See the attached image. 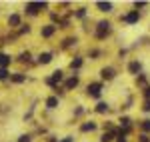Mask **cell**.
<instances>
[{"label":"cell","instance_id":"obj_1","mask_svg":"<svg viewBox=\"0 0 150 142\" xmlns=\"http://www.w3.org/2000/svg\"><path fill=\"white\" fill-rule=\"evenodd\" d=\"M42 8H46V2H28L26 4V10L30 12V14H36L38 10H42Z\"/></svg>","mask_w":150,"mask_h":142},{"label":"cell","instance_id":"obj_2","mask_svg":"<svg viewBox=\"0 0 150 142\" xmlns=\"http://www.w3.org/2000/svg\"><path fill=\"white\" fill-rule=\"evenodd\" d=\"M100 90H102V84H100V82L88 84V94L94 96V98H98V96H100Z\"/></svg>","mask_w":150,"mask_h":142},{"label":"cell","instance_id":"obj_3","mask_svg":"<svg viewBox=\"0 0 150 142\" xmlns=\"http://www.w3.org/2000/svg\"><path fill=\"white\" fill-rule=\"evenodd\" d=\"M108 26H110L108 22H100L98 24V30H96V36H98V38H104V36L108 34V30H110Z\"/></svg>","mask_w":150,"mask_h":142},{"label":"cell","instance_id":"obj_4","mask_svg":"<svg viewBox=\"0 0 150 142\" xmlns=\"http://www.w3.org/2000/svg\"><path fill=\"white\" fill-rule=\"evenodd\" d=\"M62 80V70H56V72H52V76L50 78H46V82L48 84H56Z\"/></svg>","mask_w":150,"mask_h":142},{"label":"cell","instance_id":"obj_5","mask_svg":"<svg viewBox=\"0 0 150 142\" xmlns=\"http://www.w3.org/2000/svg\"><path fill=\"white\" fill-rule=\"evenodd\" d=\"M100 74H102L104 80H112V78H114V70H112V68H102Z\"/></svg>","mask_w":150,"mask_h":142},{"label":"cell","instance_id":"obj_6","mask_svg":"<svg viewBox=\"0 0 150 142\" xmlns=\"http://www.w3.org/2000/svg\"><path fill=\"white\" fill-rule=\"evenodd\" d=\"M124 20H126L128 24L138 22V12H130V14H126V16H124Z\"/></svg>","mask_w":150,"mask_h":142},{"label":"cell","instance_id":"obj_7","mask_svg":"<svg viewBox=\"0 0 150 142\" xmlns=\"http://www.w3.org/2000/svg\"><path fill=\"white\" fill-rule=\"evenodd\" d=\"M54 30H56V26H52V24H50V26H44V28H42V36L48 38V36L54 34Z\"/></svg>","mask_w":150,"mask_h":142},{"label":"cell","instance_id":"obj_8","mask_svg":"<svg viewBox=\"0 0 150 142\" xmlns=\"http://www.w3.org/2000/svg\"><path fill=\"white\" fill-rule=\"evenodd\" d=\"M50 60H52V54H48V52H44V54L38 56V62H40V64H48Z\"/></svg>","mask_w":150,"mask_h":142},{"label":"cell","instance_id":"obj_9","mask_svg":"<svg viewBox=\"0 0 150 142\" xmlns=\"http://www.w3.org/2000/svg\"><path fill=\"white\" fill-rule=\"evenodd\" d=\"M140 68H142V64H140V62H130V66H128V70L132 72V74L140 72Z\"/></svg>","mask_w":150,"mask_h":142},{"label":"cell","instance_id":"obj_10","mask_svg":"<svg viewBox=\"0 0 150 142\" xmlns=\"http://www.w3.org/2000/svg\"><path fill=\"white\" fill-rule=\"evenodd\" d=\"M8 24H10V26H18V24H20V16H18V14H12L10 18H8Z\"/></svg>","mask_w":150,"mask_h":142},{"label":"cell","instance_id":"obj_11","mask_svg":"<svg viewBox=\"0 0 150 142\" xmlns=\"http://www.w3.org/2000/svg\"><path fill=\"white\" fill-rule=\"evenodd\" d=\"M76 84H78V76H72V78H68V80H66V88H74V86H76Z\"/></svg>","mask_w":150,"mask_h":142},{"label":"cell","instance_id":"obj_12","mask_svg":"<svg viewBox=\"0 0 150 142\" xmlns=\"http://www.w3.org/2000/svg\"><path fill=\"white\" fill-rule=\"evenodd\" d=\"M10 64V56H6V54H0V66L2 68H6Z\"/></svg>","mask_w":150,"mask_h":142},{"label":"cell","instance_id":"obj_13","mask_svg":"<svg viewBox=\"0 0 150 142\" xmlns=\"http://www.w3.org/2000/svg\"><path fill=\"white\" fill-rule=\"evenodd\" d=\"M96 6H98V8H100L102 12H108L110 8H112V4H110V2H98Z\"/></svg>","mask_w":150,"mask_h":142},{"label":"cell","instance_id":"obj_14","mask_svg":"<svg viewBox=\"0 0 150 142\" xmlns=\"http://www.w3.org/2000/svg\"><path fill=\"white\" fill-rule=\"evenodd\" d=\"M56 104H58V98H56V96H50V98L46 100V106L48 108H56Z\"/></svg>","mask_w":150,"mask_h":142},{"label":"cell","instance_id":"obj_15","mask_svg":"<svg viewBox=\"0 0 150 142\" xmlns=\"http://www.w3.org/2000/svg\"><path fill=\"white\" fill-rule=\"evenodd\" d=\"M96 128V124L94 122H88V124H82V132H92Z\"/></svg>","mask_w":150,"mask_h":142},{"label":"cell","instance_id":"obj_16","mask_svg":"<svg viewBox=\"0 0 150 142\" xmlns=\"http://www.w3.org/2000/svg\"><path fill=\"white\" fill-rule=\"evenodd\" d=\"M106 110H108V104H106V102H98V104H96V112L102 114V112H106Z\"/></svg>","mask_w":150,"mask_h":142},{"label":"cell","instance_id":"obj_17","mask_svg":"<svg viewBox=\"0 0 150 142\" xmlns=\"http://www.w3.org/2000/svg\"><path fill=\"white\" fill-rule=\"evenodd\" d=\"M100 142H112V132H106V134H102Z\"/></svg>","mask_w":150,"mask_h":142},{"label":"cell","instance_id":"obj_18","mask_svg":"<svg viewBox=\"0 0 150 142\" xmlns=\"http://www.w3.org/2000/svg\"><path fill=\"white\" fill-rule=\"evenodd\" d=\"M12 80H14V82H24V80H26V76H24V74H14V76H12Z\"/></svg>","mask_w":150,"mask_h":142},{"label":"cell","instance_id":"obj_19","mask_svg":"<svg viewBox=\"0 0 150 142\" xmlns=\"http://www.w3.org/2000/svg\"><path fill=\"white\" fill-rule=\"evenodd\" d=\"M70 66H72V68H80V66H82V58L72 60V62H70Z\"/></svg>","mask_w":150,"mask_h":142},{"label":"cell","instance_id":"obj_20","mask_svg":"<svg viewBox=\"0 0 150 142\" xmlns=\"http://www.w3.org/2000/svg\"><path fill=\"white\" fill-rule=\"evenodd\" d=\"M8 78V72H6V68H0V80H6Z\"/></svg>","mask_w":150,"mask_h":142},{"label":"cell","instance_id":"obj_21","mask_svg":"<svg viewBox=\"0 0 150 142\" xmlns=\"http://www.w3.org/2000/svg\"><path fill=\"white\" fill-rule=\"evenodd\" d=\"M142 128L146 132H150V120H144V122H142Z\"/></svg>","mask_w":150,"mask_h":142},{"label":"cell","instance_id":"obj_22","mask_svg":"<svg viewBox=\"0 0 150 142\" xmlns=\"http://www.w3.org/2000/svg\"><path fill=\"white\" fill-rule=\"evenodd\" d=\"M18 142H30V136L24 134V136H20V140H18Z\"/></svg>","mask_w":150,"mask_h":142},{"label":"cell","instance_id":"obj_23","mask_svg":"<svg viewBox=\"0 0 150 142\" xmlns=\"http://www.w3.org/2000/svg\"><path fill=\"white\" fill-rule=\"evenodd\" d=\"M76 14H78V16H80V18H82V16H84V14H86V10H84V8H80V10L76 12Z\"/></svg>","mask_w":150,"mask_h":142},{"label":"cell","instance_id":"obj_24","mask_svg":"<svg viewBox=\"0 0 150 142\" xmlns=\"http://www.w3.org/2000/svg\"><path fill=\"white\" fill-rule=\"evenodd\" d=\"M144 110H146V112H150V100H146V104H144Z\"/></svg>","mask_w":150,"mask_h":142},{"label":"cell","instance_id":"obj_25","mask_svg":"<svg viewBox=\"0 0 150 142\" xmlns=\"http://www.w3.org/2000/svg\"><path fill=\"white\" fill-rule=\"evenodd\" d=\"M144 96H146V98H148V100H150V86H148V88H146V90H144Z\"/></svg>","mask_w":150,"mask_h":142},{"label":"cell","instance_id":"obj_26","mask_svg":"<svg viewBox=\"0 0 150 142\" xmlns=\"http://www.w3.org/2000/svg\"><path fill=\"white\" fill-rule=\"evenodd\" d=\"M140 142H150V140H148V136H140Z\"/></svg>","mask_w":150,"mask_h":142},{"label":"cell","instance_id":"obj_27","mask_svg":"<svg viewBox=\"0 0 150 142\" xmlns=\"http://www.w3.org/2000/svg\"><path fill=\"white\" fill-rule=\"evenodd\" d=\"M60 142H72V138H70V136H66V138H62Z\"/></svg>","mask_w":150,"mask_h":142}]
</instances>
